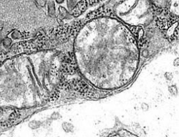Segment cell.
Wrapping results in <instances>:
<instances>
[{"mask_svg": "<svg viewBox=\"0 0 179 137\" xmlns=\"http://www.w3.org/2000/svg\"><path fill=\"white\" fill-rule=\"evenodd\" d=\"M37 2L39 5V6L44 7L46 4V0H37Z\"/></svg>", "mask_w": 179, "mask_h": 137, "instance_id": "obj_1", "label": "cell"}, {"mask_svg": "<svg viewBox=\"0 0 179 137\" xmlns=\"http://www.w3.org/2000/svg\"><path fill=\"white\" fill-rule=\"evenodd\" d=\"M64 0H56V2L58 4H61L64 3Z\"/></svg>", "mask_w": 179, "mask_h": 137, "instance_id": "obj_2", "label": "cell"}]
</instances>
